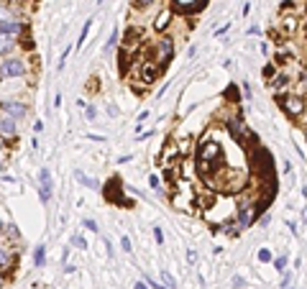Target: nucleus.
Returning <instances> with one entry per match:
<instances>
[{
  "instance_id": "nucleus-22",
  "label": "nucleus",
  "mask_w": 307,
  "mask_h": 289,
  "mask_svg": "<svg viewBox=\"0 0 307 289\" xmlns=\"http://www.w3.org/2000/svg\"><path fill=\"white\" fill-rule=\"evenodd\" d=\"M161 282H164L167 289H174V277L167 272V269H161Z\"/></svg>"
},
{
  "instance_id": "nucleus-41",
  "label": "nucleus",
  "mask_w": 307,
  "mask_h": 289,
  "mask_svg": "<svg viewBox=\"0 0 307 289\" xmlns=\"http://www.w3.org/2000/svg\"><path fill=\"white\" fill-rule=\"evenodd\" d=\"M302 220H305V223H307V207H305V210H302Z\"/></svg>"
},
{
  "instance_id": "nucleus-38",
  "label": "nucleus",
  "mask_w": 307,
  "mask_h": 289,
  "mask_svg": "<svg viewBox=\"0 0 307 289\" xmlns=\"http://www.w3.org/2000/svg\"><path fill=\"white\" fill-rule=\"evenodd\" d=\"M59 105H62V95L57 93V95H54V107H59Z\"/></svg>"
},
{
  "instance_id": "nucleus-2",
  "label": "nucleus",
  "mask_w": 307,
  "mask_h": 289,
  "mask_svg": "<svg viewBox=\"0 0 307 289\" xmlns=\"http://www.w3.org/2000/svg\"><path fill=\"white\" fill-rule=\"evenodd\" d=\"M279 102H282V107H284V113L292 115V118H297V115L305 113V97L297 95V93H290V95H282V93H279Z\"/></svg>"
},
{
  "instance_id": "nucleus-30",
  "label": "nucleus",
  "mask_w": 307,
  "mask_h": 289,
  "mask_svg": "<svg viewBox=\"0 0 307 289\" xmlns=\"http://www.w3.org/2000/svg\"><path fill=\"white\" fill-rule=\"evenodd\" d=\"M154 238H156V243H159V246L164 243V233H161V228H154Z\"/></svg>"
},
{
  "instance_id": "nucleus-34",
  "label": "nucleus",
  "mask_w": 307,
  "mask_h": 289,
  "mask_svg": "<svg viewBox=\"0 0 307 289\" xmlns=\"http://www.w3.org/2000/svg\"><path fill=\"white\" fill-rule=\"evenodd\" d=\"M228 28H230V23H223L220 28H215V36H223V33L228 31Z\"/></svg>"
},
{
  "instance_id": "nucleus-23",
  "label": "nucleus",
  "mask_w": 307,
  "mask_h": 289,
  "mask_svg": "<svg viewBox=\"0 0 307 289\" xmlns=\"http://www.w3.org/2000/svg\"><path fill=\"white\" fill-rule=\"evenodd\" d=\"M272 259H274V256H272V251H269V248H261V251H259V261H261V264H269Z\"/></svg>"
},
{
  "instance_id": "nucleus-40",
  "label": "nucleus",
  "mask_w": 307,
  "mask_h": 289,
  "mask_svg": "<svg viewBox=\"0 0 307 289\" xmlns=\"http://www.w3.org/2000/svg\"><path fill=\"white\" fill-rule=\"evenodd\" d=\"M3 236H5V225H3V223H0V238H3Z\"/></svg>"
},
{
  "instance_id": "nucleus-9",
  "label": "nucleus",
  "mask_w": 307,
  "mask_h": 289,
  "mask_svg": "<svg viewBox=\"0 0 307 289\" xmlns=\"http://www.w3.org/2000/svg\"><path fill=\"white\" fill-rule=\"evenodd\" d=\"M39 197H41V202H44V205L51 202V174H49L46 167L39 172Z\"/></svg>"
},
{
  "instance_id": "nucleus-7",
  "label": "nucleus",
  "mask_w": 307,
  "mask_h": 289,
  "mask_svg": "<svg viewBox=\"0 0 307 289\" xmlns=\"http://www.w3.org/2000/svg\"><path fill=\"white\" fill-rule=\"evenodd\" d=\"M228 128H230V136L236 138L238 143H248V141H254V133L248 131V125H246L241 118H233Z\"/></svg>"
},
{
  "instance_id": "nucleus-19",
  "label": "nucleus",
  "mask_w": 307,
  "mask_h": 289,
  "mask_svg": "<svg viewBox=\"0 0 307 289\" xmlns=\"http://www.w3.org/2000/svg\"><path fill=\"white\" fill-rule=\"evenodd\" d=\"M118 46V28H113V33H110V39H107V44H105V54H113V49Z\"/></svg>"
},
{
  "instance_id": "nucleus-42",
  "label": "nucleus",
  "mask_w": 307,
  "mask_h": 289,
  "mask_svg": "<svg viewBox=\"0 0 307 289\" xmlns=\"http://www.w3.org/2000/svg\"><path fill=\"white\" fill-rule=\"evenodd\" d=\"M3 282H5V279H3V274H0V289H3Z\"/></svg>"
},
{
  "instance_id": "nucleus-4",
  "label": "nucleus",
  "mask_w": 307,
  "mask_h": 289,
  "mask_svg": "<svg viewBox=\"0 0 307 289\" xmlns=\"http://www.w3.org/2000/svg\"><path fill=\"white\" fill-rule=\"evenodd\" d=\"M254 164H256V172H259V174L272 177V172H274V159H272V154H269L266 149L256 146V151H254Z\"/></svg>"
},
{
  "instance_id": "nucleus-29",
  "label": "nucleus",
  "mask_w": 307,
  "mask_h": 289,
  "mask_svg": "<svg viewBox=\"0 0 307 289\" xmlns=\"http://www.w3.org/2000/svg\"><path fill=\"white\" fill-rule=\"evenodd\" d=\"M274 75H277V67H274V64L264 67V77H274Z\"/></svg>"
},
{
  "instance_id": "nucleus-18",
  "label": "nucleus",
  "mask_w": 307,
  "mask_h": 289,
  "mask_svg": "<svg viewBox=\"0 0 307 289\" xmlns=\"http://www.w3.org/2000/svg\"><path fill=\"white\" fill-rule=\"evenodd\" d=\"M90 28H93V18H87L85 21V26H82V31H80V39H77V49H82V44H85V39H87V33H90Z\"/></svg>"
},
{
  "instance_id": "nucleus-43",
  "label": "nucleus",
  "mask_w": 307,
  "mask_h": 289,
  "mask_svg": "<svg viewBox=\"0 0 307 289\" xmlns=\"http://www.w3.org/2000/svg\"><path fill=\"white\" fill-rule=\"evenodd\" d=\"M0 169H3V161H0Z\"/></svg>"
},
{
  "instance_id": "nucleus-3",
  "label": "nucleus",
  "mask_w": 307,
  "mask_h": 289,
  "mask_svg": "<svg viewBox=\"0 0 307 289\" xmlns=\"http://www.w3.org/2000/svg\"><path fill=\"white\" fill-rule=\"evenodd\" d=\"M102 192H105V200L107 202H115L120 207H131V200H125V197H123V187H120V179L118 177L110 179V182L102 187Z\"/></svg>"
},
{
  "instance_id": "nucleus-10",
  "label": "nucleus",
  "mask_w": 307,
  "mask_h": 289,
  "mask_svg": "<svg viewBox=\"0 0 307 289\" xmlns=\"http://www.w3.org/2000/svg\"><path fill=\"white\" fill-rule=\"evenodd\" d=\"M159 72H161L159 64H154V62H143V64H141V80L146 82V85H154V80L159 77Z\"/></svg>"
},
{
  "instance_id": "nucleus-5",
  "label": "nucleus",
  "mask_w": 307,
  "mask_h": 289,
  "mask_svg": "<svg viewBox=\"0 0 307 289\" xmlns=\"http://www.w3.org/2000/svg\"><path fill=\"white\" fill-rule=\"evenodd\" d=\"M172 57H174V41L164 36V39L156 41V64L164 69V67L172 62Z\"/></svg>"
},
{
  "instance_id": "nucleus-24",
  "label": "nucleus",
  "mask_w": 307,
  "mask_h": 289,
  "mask_svg": "<svg viewBox=\"0 0 307 289\" xmlns=\"http://www.w3.org/2000/svg\"><path fill=\"white\" fill-rule=\"evenodd\" d=\"M72 246H77V248H82V251L87 248V243H85V238L80 236V233H75V236H72Z\"/></svg>"
},
{
  "instance_id": "nucleus-11",
  "label": "nucleus",
  "mask_w": 307,
  "mask_h": 289,
  "mask_svg": "<svg viewBox=\"0 0 307 289\" xmlns=\"http://www.w3.org/2000/svg\"><path fill=\"white\" fill-rule=\"evenodd\" d=\"M15 133H18V120L10 118V115H3V118H0V136L15 138Z\"/></svg>"
},
{
  "instance_id": "nucleus-39",
  "label": "nucleus",
  "mask_w": 307,
  "mask_h": 289,
  "mask_svg": "<svg viewBox=\"0 0 307 289\" xmlns=\"http://www.w3.org/2000/svg\"><path fill=\"white\" fill-rule=\"evenodd\" d=\"M5 149V136H0V151Z\"/></svg>"
},
{
  "instance_id": "nucleus-26",
  "label": "nucleus",
  "mask_w": 307,
  "mask_h": 289,
  "mask_svg": "<svg viewBox=\"0 0 307 289\" xmlns=\"http://www.w3.org/2000/svg\"><path fill=\"white\" fill-rule=\"evenodd\" d=\"M85 115H87V120H95V115H98L95 105H85Z\"/></svg>"
},
{
  "instance_id": "nucleus-33",
  "label": "nucleus",
  "mask_w": 307,
  "mask_h": 289,
  "mask_svg": "<svg viewBox=\"0 0 307 289\" xmlns=\"http://www.w3.org/2000/svg\"><path fill=\"white\" fill-rule=\"evenodd\" d=\"M233 287H246V279L243 277H233Z\"/></svg>"
},
{
  "instance_id": "nucleus-16",
  "label": "nucleus",
  "mask_w": 307,
  "mask_h": 289,
  "mask_svg": "<svg viewBox=\"0 0 307 289\" xmlns=\"http://www.w3.org/2000/svg\"><path fill=\"white\" fill-rule=\"evenodd\" d=\"M44 259H46V246H36L33 248V266H44Z\"/></svg>"
},
{
  "instance_id": "nucleus-15",
  "label": "nucleus",
  "mask_w": 307,
  "mask_h": 289,
  "mask_svg": "<svg viewBox=\"0 0 307 289\" xmlns=\"http://www.w3.org/2000/svg\"><path fill=\"white\" fill-rule=\"evenodd\" d=\"M75 177L80 179V182H82L85 187H90V190H100V182H98V179H90L85 172H80V169H77V172H75Z\"/></svg>"
},
{
  "instance_id": "nucleus-14",
  "label": "nucleus",
  "mask_w": 307,
  "mask_h": 289,
  "mask_svg": "<svg viewBox=\"0 0 307 289\" xmlns=\"http://www.w3.org/2000/svg\"><path fill=\"white\" fill-rule=\"evenodd\" d=\"M13 254H10V248H5V246H0V272H8V269L13 266Z\"/></svg>"
},
{
  "instance_id": "nucleus-17",
  "label": "nucleus",
  "mask_w": 307,
  "mask_h": 289,
  "mask_svg": "<svg viewBox=\"0 0 307 289\" xmlns=\"http://www.w3.org/2000/svg\"><path fill=\"white\" fill-rule=\"evenodd\" d=\"M272 264H274V269H277V272H287V264H290V256H287V254H279L277 259H272Z\"/></svg>"
},
{
  "instance_id": "nucleus-35",
  "label": "nucleus",
  "mask_w": 307,
  "mask_h": 289,
  "mask_svg": "<svg viewBox=\"0 0 307 289\" xmlns=\"http://www.w3.org/2000/svg\"><path fill=\"white\" fill-rule=\"evenodd\" d=\"M33 131H36V133H41V131H44V123H41V120H36V125H33Z\"/></svg>"
},
{
  "instance_id": "nucleus-21",
  "label": "nucleus",
  "mask_w": 307,
  "mask_h": 289,
  "mask_svg": "<svg viewBox=\"0 0 307 289\" xmlns=\"http://www.w3.org/2000/svg\"><path fill=\"white\" fill-rule=\"evenodd\" d=\"M149 187H151L154 192H159V194H161V190H164V187H161V179H159V174H151V177H149Z\"/></svg>"
},
{
  "instance_id": "nucleus-32",
  "label": "nucleus",
  "mask_w": 307,
  "mask_h": 289,
  "mask_svg": "<svg viewBox=\"0 0 307 289\" xmlns=\"http://www.w3.org/2000/svg\"><path fill=\"white\" fill-rule=\"evenodd\" d=\"M151 3H154V0H133L136 8H146V5H151Z\"/></svg>"
},
{
  "instance_id": "nucleus-27",
  "label": "nucleus",
  "mask_w": 307,
  "mask_h": 289,
  "mask_svg": "<svg viewBox=\"0 0 307 289\" xmlns=\"http://www.w3.org/2000/svg\"><path fill=\"white\" fill-rule=\"evenodd\" d=\"M120 248H123V251H133V243H131L128 236H123V238H120Z\"/></svg>"
},
{
  "instance_id": "nucleus-20",
  "label": "nucleus",
  "mask_w": 307,
  "mask_h": 289,
  "mask_svg": "<svg viewBox=\"0 0 307 289\" xmlns=\"http://www.w3.org/2000/svg\"><path fill=\"white\" fill-rule=\"evenodd\" d=\"M292 279H295L292 272H284V277H282V282H279V289H292Z\"/></svg>"
},
{
  "instance_id": "nucleus-31",
  "label": "nucleus",
  "mask_w": 307,
  "mask_h": 289,
  "mask_svg": "<svg viewBox=\"0 0 307 289\" xmlns=\"http://www.w3.org/2000/svg\"><path fill=\"white\" fill-rule=\"evenodd\" d=\"M187 261H190V264H197V251H195V248L187 251Z\"/></svg>"
},
{
  "instance_id": "nucleus-44",
  "label": "nucleus",
  "mask_w": 307,
  "mask_h": 289,
  "mask_svg": "<svg viewBox=\"0 0 307 289\" xmlns=\"http://www.w3.org/2000/svg\"><path fill=\"white\" fill-rule=\"evenodd\" d=\"M305 136H307V133H305Z\"/></svg>"
},
{
  "instance_id": "nucleus-36",
  "label": "nucleus",
  "mask_w": 307,
  "mask_h": 289,
  "mask_svg": "<svg viewBox=\"0 0 307 289\" xmlns=\"http://www.w3.org/2000/svg\"><path fill=\"white\" fill-rule=\"evenodd\" d=\"M287 225H290V230H292V236H297V223H292V220H287Z\"/></svg>"
},
{
  "instance_id": "nucleus-37",
  "label": "nucleus",
  "mask_w": 307,
  "mask_h": 289,
  "mask_svg": "<svg viewBox=\"0 0 307 289\" xmlns=\"http://www.w3.org/2000/svg\"><path fill=\"white\" fill-rule=\"evenodd\" d=\"M133 289H151V287H149L146 282H136V287H133Z\"/></svg>"
},
{
  "instance_id": "nucleus-1",
  "label": "nucleus",
  "mask_w": 307,
  "mask_h": 289,
  "mask_svg": "<svg viewBox=\"0 0 307 289\" xmlns=\"http://www.w3.org/2000/svg\"><path fill=\"white\" fill-rule=\"evenodd\" d=\"M26 72H28V64H26L23 57H5V59H0V82L23 77Z\"/></svg>"
},
{
  "instance_id": "nucleus-12",
  "label": "nucleus",
  "mask_w": 307,
  "mask_h": 289,
  "mask_svg": "<svg viewBox=\"0 0 307 289\" xmlns=\"http://www.w3.org/2000/svg\"><path fill=\"white\" fill-rule=\"evenodd\" d=\"M18 39H13V36H5V33H0V57H8V54H13Z\"/></svg>"
},
{
  "instance_id": "nucleus-8",
  "label": "nucleus",
  "mask_w": 307,
  "mask_h": 289,
  "mask_svg": "<svg viewBox=\"0 0 307 289\" xmlns=\"http://www.w3.org/2000/svg\"><path fill=\"white\" fill-rule=\"evenodd\" d=\"M0 110H3V115H10V118H23L28 110H26V105L23 102H18V100H0Z\"/></svg>"
},
{
  "instance_id": "nucleus-25",
  "label": "nucleus",
  "mask_w": 307,
  "mask_h": 289,
  "mask_svg": "<svg viewBox=\"0 0 307 289\" xmlns=\"http://www.w3.org/2000/svg\"><path fill=\"white\" fill-rule=\"evenodd\" d=\"M69 51H72V46H67V49L62 51V57H59V64H57V69H64V64H67V57H69Z\"/></svg>"
},
{
  "instance_id": "nucleus-13",
  "label": "nucleus",
  "mask_w": 307,
  "mask_h": 289,
  "mask_svg": "<svg viewBox=\"0 0 307 289\" xmlns=\"http://www.w3.org/2000/svg\"><path fill=\"white\" fill-rule=\"evenodd\" d=\"M287 85H290V77H287L284 72H277V75L272 77V82H269V87H272L274 93H282V90H284Z\"/></svg>"
},
{
  "instance_id": "nucleus-28",
  "label": "nucleus",
  "mask_w": 307,
  "mask_h": 289,
  "mask_svg": "<svg viewBox=\"0 0 307 289\" xmlns=\"http://www.w3.org/2000/svg\"><path fill=\"white\" fill-rule=\"evenodd\" d=\"M82 225H85L87 230H93V233H98V223H95V220H90V218H85V220H82Z\"/></svg>"
},
{
  "instance_id": "nucleus-6",
  "label": "nucleus",
  "mask_w": 307,
  "mask_h": 289,
  "mask_svg": "<svg viewBox=\"0 0 307 289\" xmlns=\"http://www.w3.org/2000/svg\"><path fill=\"white\" fill-rule=\"evenodd\" d=\"M254 220H256V218H254V202L243 200V202L236 207V225L243 230V228H248Z\"/></svg>"
}]
</instances>
